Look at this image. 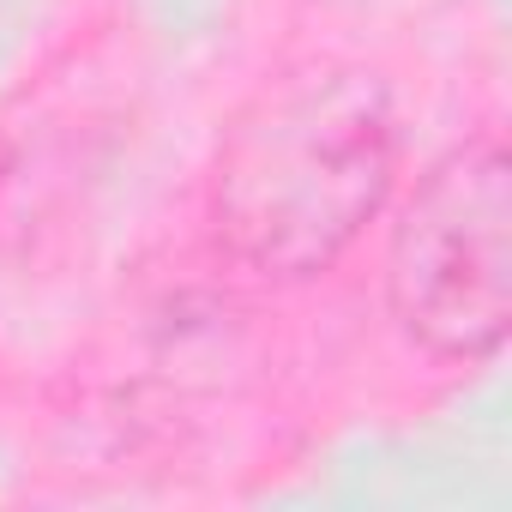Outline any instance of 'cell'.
Instances as JSON below:
<instances>
[{"instance_id":"2","label":"cell","mask_w":512,"mask_h":512,"mask_svg":"<svg viewBox=\"0 0 512 512\" xmlns=\"http://www.w3.org/2000/svg\"><path fill=\"white\" fill-rule=\"evenodd\" d=\"M386 308L410 350L482 368L512 326V163L500 127L440 151L404 199L386 247Z\"/></svg>"},{"instance_id":"1","label":"cell","mask_w":512,"mask_h":512,"mask_svg":"<svg viewBox=\"0 0 512 512\" xmlns=\"http://www.w3.org/2000/svg\"><path fill=\"white\" fill-rule=\"evenodd\" d=\"M398 109L362 67H302L253 97L211 163V241L253 278L332 272L398 187Z\"/></svg>"}]
</instances>
